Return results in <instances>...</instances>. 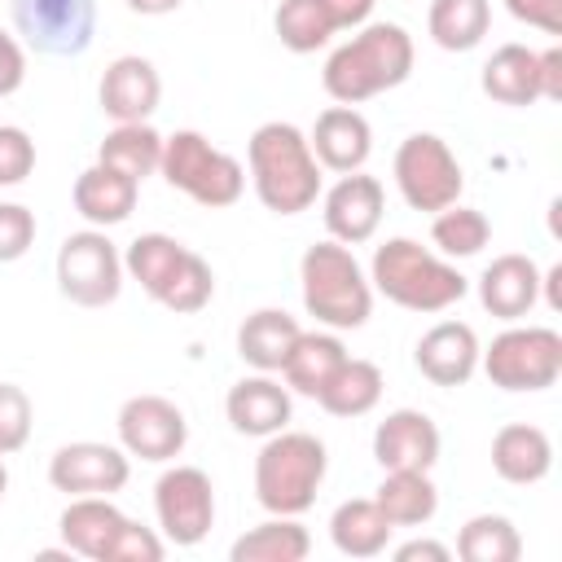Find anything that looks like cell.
Here are the masks:
<instances>
[{
	"mask_svg": "<svg viewBox=\"0 0 562 562\" xmlns=\"http://www.w3.org/2000/svg\"><path fill=\"white\" fill-rule=\"evenodd\" d=\"M413 75V35L400 22H364L338 44L321 70L325 92L338 105H360L378 92L400 88Z\"/></svg>",
	"mask_w": 562,
	"mask_h": 562,
	"instance_id": "6da1fadb",
	"label": "cell"
},
{
	"mask_svg": "<svg viewBox=\"0 0 562 562\" xmlns=\"http://www.w3.org/2000/svg\"><path fill=\"white\" fill-rule=\"evenodd\" d=\"M255 198L272 215H299L321 198V162L294 123H259L246 140Z\"/></svg>",
	"mask_w": 562,
	"mask_h": 562,
	"instance_id": "7a4b0ae2",
	"label": "cell"
},
{
	"mask_svg": "<svg viewBox=\"0 0 562 562\" xmlns=\"http://www.w3.org/2000/svg\"><path fill=\"white\" fill-rule=\"evenodd\" d=\"M369 285L386 294L404 312H443L465 299L470 281L435 250H426L413 237H391L373 250Z\"/></svg>",
	"mask_w": 562,
	"mask_h": 562,
	"instance_id": "3957f363",
	"label": "cell"
},
{
	"mask_svg": "<svg viewBox=\"0 0 562 562\" xmlns=\"http://www.w3.org/2000/svg\"><path fill=\"white\" fill-rule=\"evenodd\" d=\"M299 281H303L307 316H316V325H325L334 334L360 329L373 316V285H369L360 259L351 255V246H342L334 237L303 250Z\"/></svg>",
	"mask_w": 562,
	"mask_h": 562,
	"instance_id": "277c9868",
	"label": "cell"
},
{
	"mask_svg": "<svg viewBox=\"0 0 562 562\" xmlns=\"http://www.w3.org/2000/svg\"><path fill=\"white\" fill-rule=\"evenodd\" d=\"M329 457L325 443L307 430H277L263 439L255 457V501L268 514L299 518L312 509L321 483H325Z\"/></svg>",
	"mask_w": 562,
	"mask_h": 562,
	"instance_id": "5b68a950",
	"label": "cell"
},
{
	"mask_svg": "<svg viewBox=\"0 0 562 562\" xmlns=\"http://www.w3.org/2000/svg\"><path fill=\"white\" fill-rule=\"evenodd\" d=\"M162 180L180 193H189L198 206L206 211H220V206H233L246 189V167L215 149L202 132L184 127V132H171L162 136V162H158Z\"/></svg>",
	"mask_w": 562,
	"mask_h": 562,
	"instance_id": "8992f818",
	"label": "cell"
},
{
	"mask_svg": "<svg viewBox=\"0 0 562 562\" xmlns=\"http://www.w3.org/2000/svg\"><path fill=\"white\" fill-rule=\"evenodd\" d=\"M479 364L501 391H544L562 378V334L549 325H509L479 351Z\"/></svg>",
	"mask_w": 562,
	"mask_h": 562,
	"instance_id": "52a82bcc",
	"label": "cell"
},
{
	"mask_svg": "<svg viewBox=\"0 0 562 562\" xmlns=\"http://www.w3.org/2000/svg\"><path fill=\"white\" fill-rule=\"evenodd\" d=\"M391 171H395L400 198L413 211H430V215L443 211V206H452L461 198V189H465V171H461L452 145L443 136H435V132L404 136L400 149H395Z\"/></svg>",
	"mask_w": 562,
	"mask_h": 562,
	"instance_id": "ba28073f",
	"label": "cell"
},
{
	"mask_svg": "<svg viewBox=\"0 0 562 562\" xmlns=\"http://www.w3.org/2000/svg\"><path fill=\"white\" fill-rule=\"evenodd\" d=\"M57 290L75 307H105L123 290V255L105 228H79L57 246Z\"/></svg>",
	"mask_w": 562,
	"mask_h": 562,
	"instance_id": "9c48e42d",
	"label": "cell"
},
{
	"mask_svg": "<svg viewBox=\"0 0 562 562\" xmlns=\"http://www.w3.org/2000/svg\"><path fill=\"white\" fill-rule=\"evenodd\" d=\"M13 31L40 57H79L97 35V0H13Z\"/></svg>",
	"mask_w": 562,
	"mask_h": 562,
	"instance_id": "30bf717a",
	"label": "cell"
},
{
	"mask_svg": "<svg viewBox=\"0 0 562 562\" xmlns=\"http://www.w3.org/2000/svg\"><path fill=\"white\" fill-rule=\"evenodd\" d=\"M154 514L158 527L171 544L193 549L206 540L211 522H215V487L211 474L198 465H171L162 470V479L154 483Z\"/></svg>",
	"mask_w": 562,
	"mask_h": 562,
	"instance_id": "8fae6325",
	"label": "cell"
},
{
	"mask_svg": "<svg viewBox=\"0 0 562 562\" xmlns=\"http://www.w3.org/2000/svg\"><path fill=\"white\" fill-rule=\"evenodd\" d=\"M114 426H119V448L127 457H140V461H154V465L176 461L184 452V443H189V422L167 395H132V400H123Z\"/></svg>",
	"mask_w": 562,
	"mask_h": 562,
	"instance_id": "7c38bea8",
	"label": "cell"
},
{
	"mask_svg": "<svg viewBox=\"0 0 562 562\" xmlns=\"http://www.w3.org/2000/svg\"><path fill=\"white\" fill-rule=\"evenodd\" d=\"M132 479V457L101 439L61 443L48 457V483L66 496H114Z\"/></svg>",
	"mask_w": 562,
	"mask_h": 562,
	"instance_id": "4fadbf2b",
	"label": "cell"
},
{
	"mask_svg": "<svg viewBox=\"0 0 562 562\" xmlns=\"http://www.w3.org/2000/svg\"><path fill=\"white\" fill-rule=\"evenodd\" d=\"M382 211H386V189L378 176H364V171H347L338 176L325 198H321V215H325V228L334 241L342 246H360L378 233L382 224Z\"/></svg>",
	"mask_w": 562,
	"mask_h": 562,
	"instance_id": "5bb4252c",
	"label": "cell"
},
{
	"mask_svg": "<svg viewBox=\"0 0 562 562\" xmlns=\"http://www.w3.org/2000/svg\"><path fill=\"white\" fill-rule=\"evenodd\" d=\"M97 101H101V114L114 123H149V114L162 101V79L149 57L123 53L105 66L97 83Z\"/></svg>",
	"mask_w": 562,
	"mask_h": 562,
	"instance_id": "9a60e30c",
	"label": "cell"
},
{
	"mask_svg": "<svg viewBox=\"0 0 562 562\" xmlns=\"http://www.w3.org/2000/svg\"><path fill=\"white\" fill-rule=\"evenodd\" d=\"M479 334L465 321H439L417 338L413 364L435 386H465L479 369Z\"/></svg>",
	"mask_w": 562,
	"mask_h": 562,
	"instance_id": "2e32d148",
	"label": "cell"
},
{
	"mask_svg": "<svg viewBox=\"0 0 562 562\" xmlns=\"http://www.w3.org/2000/svg\"><path fill=\"white\" fill-rule=\"evenodd\" d=\"M439 426L422 408H395L373 430V461L382 470H430L439 461Z\"/></svg>",
	"mask_w": 562,
	"mask_h": 562,
	"instance_id": "e0dca14e",
	"label": "cell"
},
{
	"mask_svg": "<svg viewBox=\"0 0 562 562\" xmlns=\"http://www.w3.org/2000/svg\"><path fill=\"white\" fill-rule=\"evenodd\" d=\"M307 145H312V154H316V162L325 171L347 176V171H360L369 162V154H373V127H369V119L356 105H329V110L316 114Z\"/></svg>",
	"mask_w": 562,
	"mask_h": 562,
	"instance_id": "ac0fdd59",
	"label": "cell"
},
{
	"mask_svg": "<svg viewBox=\"0 0 562 562\" xmlns=\"http://www.w3.org/2000/svg\"><path fill=\"white\" fill-rule=\"evenodd\" d=\"M290 386H281L272 373H250V378H237L224 395V417L237 435H255V439H268L277 430H285L290 422Z\"/></svg>",
	"mask_w": 562,
	"mask_h": 562,
	"instance_id": "d6986e66",
	"label": "cell"
},
{
	"mask_svg": "<svg viewBox=\"0 0 562 562\" xmlns=\"http://www.w3.org/2000/svg\"><path fill=\"white\" fill-rule=\"evenodd\" d=\"M479 303L496 321H522L540 303V268L531 255H496L479 277Z\"/></svg>",
	"mask_w": 562,
	"mask_h": 562,
	"instance_id": "ffe728a7",
	"label": "cell"
},
{
	"mask_svg": "<svg viewBox=\"0 0 562 562\" xmlns=\"http://www.w3.org/2000/svg\"><path fill=\"white\" fill-rule=\"evenodd\" d=\"M492 470L514 487H531L553 470V439L531 422H509L492 435Z\"/></svg>",
	"mask_w": 562,
	"mask_h": 562,
	"instance_id": "44dd1931",
	"label": "cell"
},
{
	"mask_svg": "<svg viewBox=\"0 0 562 562\" xmlns=\"http://www.w3.org/2000/svg\"><path fill=\"white\" fill-rule=\"evenodd\" d=\"M75 211L92 224V228H110V224H123L132 211H136V198H140V184L114 167H101L92 162L88 171H79L75 189Z\"/></svg>",
	"mask_w": 562,
	"mask_h": 562,
	"instance_id": "7402d4cb",
	"label": "cell"
},
{
	"mask_svg": "<svg viewBox=\"0 0 562 562\" xmlns=\"http://www.w3.org/2000/svg\"><path fill=\"white\" fill-rule=\"evenodd\" d=\"M342 360H347V347H342V338L334 329H299L290 356L281 360V378H285V386L294 395L316 400L321 386L334 378V369Z\"/></svg>",
	"mask_w": 562,
	"mask_h": 562,
	"instance_id": "603a6c76",
	"label": "cell"
},
{
	"mask_svg": "<svg viewBox=\"0 0 562 562\" xmlns=\"http://www.w3.org/2000/svg\"><path fill=\"white\" fill-rule=\"evenodd\" d=\"M123 518L127 514L110 496H70V505L57 518V527H61V540H66L70 553L105 562V549H110L114 531L123 527Z\"/></svg>",
	"mask_w": 562,
	"mask_h": 562,
	"instance_id": "cb8c5ba5",
	"label": "cell"
},
{
	"mask_svg": "<svg viewBox=\"0 0 562 562\" xmlns=\"http://www.w3.org/2000/svg\"><path fill=\"white\" fill-rule=\"evenodd\" d=\"M299 338V321L281 307H259L237 325V356L255 373H281V360L290 356Z\"/></svg>",
	"mask_w": 562,
	"mask_h": 562,
	"instance_id": "d4e9b609",
	"label": "cell"
},
{
	"mask_svg": "<svg viewBox=\"0 0 562 562\" xmlns=\"http://www.w3.org/2000/svg\"><path fill=\"white\" fill-rule=\"evenodd\" d=\"M373 501L391 527H426L439 509V487L430 483V470H382Z\"/></svg>",
	"mask_w": 562,
	"mask_h": 562,
	"instance_id": "484cf974",
	"label": "cell"
},
{
	"mask_svg": "<svg viewBox=\"0 0 562 562\" xmlns=\"http://www.w3.org/2000/svg\"><path fill=\"white\" fill-rule=\"evenodd\" d=\"M391 531L395 527L386 522V514L378 509L373 496H351L329 518V540H334V549L342 558H378V553H386Z\"/></svg>",
	"mask_w": 562,
	"mask_h": 562,
	"instance_id": "4316f807",
	"label": "cell"
},
{
	"mask_svg": "<svg viewBox=\"0 0 562 562\" xmlns=\"http://www.w3.org/2000/svg\"><path fill=\"white\" fill-rule=\"evenodd\" d=\"M483 92L496 105H536L540 101V79H536V53L527 44H501L487 61H483Z\"/></svg>",
	"mask_w": 562,
	"mask_h": 562,
	"instance_id": "83f0119b",
	"label": "cell"
},
{
	"mask_svg": "<svg viewBox=\"0 0 562 562\" xmlns=\"http://www.w3.org/2000/svg\"><path fill=\"white\" fill-rule=\"evenodd\" d=\"M378 400H382V369L360 356H347L316 395V404L329 417H364L378 408Z\"/></svg>",
	"mask_w": 562,
	"mask_h": 562,
	"instance_id": "f1b7e54d",
	"label": "cell"
},
{
	"mask_svg": "<svg viewBox=\"0 0 562 562\" xmlns=\"http://www.w3.org/2000/svg\"><path fill=\"white\" fill-rule=\"evenodd\" d=\"M307 553H312L307 527L299 518H285V514H272L268 522L250 527L228 549L233 562H303Z\"/></svg>",
	"mask_w": 562,
	"mask_h": 562,
	"instance_id": "f546056e",
	"label": "cell"
},
{
	"mask_svg": "<svg viewBox=\"0 0 562 562\" xmlns=\"http://www.w3.org/2000/svg\"><path fill=\"white\" fill-rule=\"evenodd\" d=\"M97 162L114 167V171H123L140 184L162 162V136L149 123H114L97 145Z\"/></svg>",
	"mask_w": 562,
	"mask_h": 562,
	"instance_id": "4dcf8cb0",
	"label": "cell"
},
{
	"mask_svg": "<svg viewBox=\"0 0 562 562\" xmlns=\"http://www.w3.org/2000/svg\"><path fill=\"white\" fill-rule=\"evenodd\" d=\"M184 259H189V246H184V241H176V237H167V233H140V237L127 246V255H123V272H127L132 281H140V290L158 303Z\"/></svg>",
	"mask_w": 562,
	"mask_h": 562,
	"instance_id": "1f68e13d",
	"label": "cell"
},
{
	"mask_svg": "<svg viewBox=\"0 0 562 562\" xmlns=\"http://www.w3.org/2000/svg\"><path fill=\"white\" fill-rule=\"evenodd\" d=\"M492 26V4L487 0H430L426 31L443 53H470L483 44Z\"/></svg>",
	"mask_w": 562,
	"mask_h": 562,
	"instance_id": "d6a6232c",
	"label": "cell"
},
{
	"mask_svg": "<svg viewBox=\"0 0 562 562\" xmlns=\"http://www.w3.org/2000/svg\"><path fill=\"white\" fill-rule=\"evenodd\" d=\"M522 536L505 514H474L457 531V558L465 562H518Z\"/></svg>",
	"mask_w": 562,
	"mask_h": 562,
	"instance_id": "836d02e7",
	"label": "cell"
},
{
	"mask_svg": "<svg viewBox=\"0 0 562 562\" xmlns=\"http://www.w3.org/2000/svg\"><path fill=\"white\" fill-rule=\"evenodd\" d=\"M430 241L439 246V255H443V259H470V255H479V250L492 241V224H487V215H483V211L452 202V206L435 211Z\"/></svg>",
	"mask_w": 562,
	"mask_h": 562,
	"instance_id": "e575fe53",
	"label": "cell"
},
{
	"mask_svg": "<svg viewBox=\"0 0 562 562\" xmlns=\"http://www.w3.org/2000/svg\"><path fill=\"white\" fill-rule=\"evenodd\" d=\"M272 26L290 53H316L334 35V22L321 0H281L272 13Z\"/></svg>",
	"mask_w": 562,
	"mask_h": 562,
	"instance_id": "d590c367",
	"label": "cell"
},
{
	"mask_svg": "<svg viewBox=\"0 0 562 562\" xmlns=\"http://www.w3.org/2000/svg\"><path fill=\"white\" fill-rule=\"evenodd\" d=\"M211 294H215V272L198 250H189V259L180 263V272L171 277V285L162 290L158 303L167 312H176V316H193V312H202L211 303Z\"/></svg>",
	"mask_w": 562,
	"mask_h": 562,
	"instance_id": "8d00e7d4",
	"label": "cell"
},
{
	"mask_svg": "<svg viewBox=\"0 0 562 562\" xmlns=\"http://www.w3.org/2000/svg\"><path fill=\"white\" fill-rule=\"evenodd\" d=\"M31 422H35L31 395H26L18 382H0V457L26 448V439H31Z\"/></svg>",
	"mask_w": 562,
	"mask_h": 562,
	"instance_id": "74e56055",
	"label": "cell"
},
{
	"mask_svg": "<svg viewBox=\"0 0 562 562\" xmlns=\"http://www.w3.org/2000/svg\"><path fill=\"white\" fill-rule=\"evenodd\" d=\"M105 562H162V540L154 527H140L132 518H123V527L114 531Z\"/></svg>",
	"mask_w": 562,
	"mask_h": 562,
	"instance_id": "f35d334b",
	"label": "cell"
},
{
	"mask_svg": "<svg viewBox=\"0 0 562 562\" xmlns=\"http://www.w3.org/2000/svg\"><path fill=\"white\" fill-rule=\"evenodd\" d=\"M35 241V211L22 202H0V263H13Z\"/></svg>",
	"mask_w": 562,
	"mask_h": 562,
	"instance_id": "ab89813d",
	"label": "cell"
},
{
	"mask_svg": "<svg viewBox=\"0 0 562 562\" xmlns=\"http://www.w3.org/2000/svg\"><path fill=\"white\" fill-rule=\"evenodd\" d=\"M31 171H35V140L22 127L0 123V184H22Z\"/></svg>",
	"mask_w": 562,
	"mask_h": 562,
	"instance_id": "60d3db41",
	"label": "cell"
},
{
	"mask_svg": "<svg viewBox=\"0 0 562 562\" xmlns=\"http://www.w3.org/2000/svg\"><path fill=\"white\" fill-rule=\"evenodd\" d=\"M509 18L544 31V35H562V0H505Z\"/></svg>",
	"mask_w": 562,
	"mask_h": 562,
	"instance_id": "b9f144b4",
	"label": "cell"
},
{
	"mask_svg": "<svg viewBox=\"0 0 562 562\" xmlns=\"http://www.w3.org/2000/svg\"><path fill=\"white\" fill-rule=\"evenodd\" d=\"M22 83H26V48L9 31H0V97H13Z\"/></svg>",
	"mask_w": 562,
	"mask_h": 562,
	"instance_id": "7bdbcfd3",
	"label": "cell"
},
{
	"mask_svg": "<svg viewBox=\"0 0 562 562\" xmlns=\"http://www.w3.org/2000/svg\"><path fill=\"white\" fill-rule=\"evenodd\" d=\"M536 79H540V101H562V48L536 53Z\"/></svg>",
	"mask_w": 562,
	"mask_h": 562,
	"instance_id": "ee69618b",
	"label": "cell"
},
{
	"mask_svg": "<svg viewBox=\"0 0 562 562\" xmlns=\"http://www.w3.org/2000/svg\"><path fill=\"white\" fill-rule=\"evenodd\" d=\"M321 4H325V13H329L334 31H356V26L369 22V13H373L378 0H321Z\"/></svg>",
	"mask_w": 562,
	"mask_h": 562,
	"instance_id": "f6af8a7d",
	"label": "cell"
},
{
	"mask_svg": "<svg viewBox=\"0 0 562 562\" xmlns=\"http://www.w3.org/2000/svg\"><path fill=\"white\" fill-rule=\"evenodd\" d=\"M448 562L452 558V549L448 544H439V540H408V544H400L395 549V562Z\"/></svg>",
	"mask_w": 562,
	"mask_h": 562,
	"instance_id": "bcb514c9",
	"label": "cell"
},
{
	"mask_svg": "<svg viewBox=\"0 0 562 562\" xmlns=\"http://www.w3.org/2000/svg\"><path fill=\"white\" fill-rule=\"evenodd\" d=\"M184 0H127L132 13H145V18H162V13H176Z\"/></svg>",
	"mask_w": 562,
	"mask_h": 562,
	"instance_id": "7dc6e473",
	"label": "cell"
},
{
	"mask_svg": "<svg viewBox=\"0 0 562 562\" xmlns=\"http://www.w3.org/2000/svg\"><path fill=\"white\" fill-rule=\"evenodd\" d=\"M558 281H562V263H553L549 272H540V290L549 294V307H553V312H562V290H558Z\"/></svg>",
	"mask_w": 562,
	"mask_h": 562,
	"instance_id": "c3c4849f",
	"label": "cell"
},
{
	"mask_svg": "<svg viewBox=\"0 0 562 562\" xmlns=\"http://www.w3.org/2000/svg\"><path fill=\"white\" fill-rule=\"evenodd\" d=\"M9 492V470H4V457H0V496Z\"/></svg>",
	"mask_w": 562,
	"mask_h": 562,
	"instance_id": "681fc988",
	"label": "cell"
}]
</instances>
